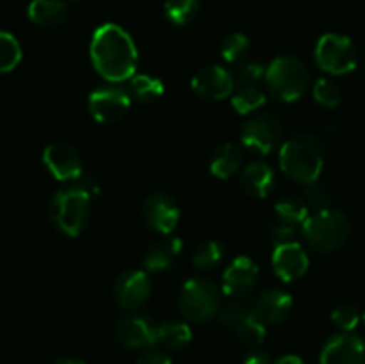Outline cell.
<instances>
[{
	"label": "cell",
	"instance_id": "obj_1",
	"mask_svg": "<svg viewBox=\"0 0 365 364\" xmlns=\"http://www.w3.org/2000/svg\"><path fill=\"white\" fill-rule=\"evenodd\" d=\"M93 68L107 82H123L135 75L138 49L125 29L116 24H106L95 31L89 45Z\"/></svg>",
	"mask_w": 365,
	"mask_h": 364
},
{
	"label": "cell",
	"instance_id": "obj_2",
	"mask_svg": "<svg viewBox=\"0 0 365 364\" xmlns=\"http://www.w3.org/2000/svg\"><path fill=\"white\" fill-rule=\"evenodd\" d=\"M327 146L323 139L312 132H299L280 146L278 163L291 181L302 186L319 181L323 173Z\"/></svg>",
	"mask_w": 365,
	"mask_h": 364
},
{
	"label": "cell",
	"instance_id": "obj_3",
	"mask_svg": "<svg viewBox=\"0 0 365 364\" xmlns=\"http://www.w3.org/2000/svg\"><path fill=\"white\" fill-rule=\"evenodd\" d=\"M351 225L342 211L327 207L309 214L302 225V236L307 245L319 253H331L348 243Z\"/></svg>",
	"mask_w": 365,
	"mask_h": 364
},
{
	"label": "cell",
	"instance_id": "obj_4",
	"mask_svg": "<svg viewBox=\"0 0 365 364\" xmlns=\"http://www.w3.org/2000/svg\"><path fill=\"white\" fill-rule=\"evenodd\" d=\"M91 213V196L84 189L73 188L61 189L50 200L48 214L53 227L64 236L77 238L84 232Z\"/></svg>",
	"mask_w": 365,
	"mask_h": 364
},
{
	"label": "cell",
	"instance_id": "obj_5",
	"mask_svg": "<svg viewBox=\"0 0 365 364\" xmlns=\"http://www.w3.org/2000/svg\"><path fill=\"white\" fill-rule=\"evenodd\" d=\"M310 74L307 64L294 56H280L267 66L266 84L274 98L282 102H294L305 95Z\"/></svg>",
	"mask_w": 365,
	"mask_h": 364
},
{
	"label": "cell",
	"instance_id": "obj_6",
	"mask_svg": "<svg viewBox=\"0 0 365 364\" xmlns=\"http://www.w3.org/2000/svg\"><path fill=\"white\" fill-rule=\"evenodd\" d=\"M221 289L207 277H192L182 285L178 309L191 323H207L221 309Z\"/></svg>",
	"mask_w": 365,
	"mask_h": 364
},
{
	"label": "cell",
	"instance_id": "obj_7",
	"mask_svg": "<svg viewBox=\"0 0 365 364\" xmlns=\"http://www.w3.org/2000/svg\"><path fill=\"white\" fill-rule=\"evenodd\" d=\"M314 56L317 66L330 75L351 74L359 64V50L355 43L348 36L335 32L321 36Z\"/></svg>",
	"mask_w": 365,
	"mask_h": 364
},
{
	"label": "cell",
	"instance_id": "obj_8",
	"mask_svg": "<svg viewBox=\"0 0 365 364\" xmlns=\"http://www.w3.org/2000/svg\"><path fill=\"white\" fill-rule=\"evenodd\" d=\"M282 136L284 128L278 116L271 113H260L245 123L241 131V143L250 152L267 156L280 145Z\"/></svg>",
	"mask_w": 365,
	"mask_h": 364
},
{
	"label": "cell",
	"instance_id": "obj_9",
	"mask_svg": "<svg viewBox=\"0 0 365 364\" xmlns=\"http://www.w3.org/2000/svg\"><path fill=\"white\" fill-rule=\"evenodd\" d=\"M132 98L127 89L118 86H103L91 91L88 98V111L98 123H114L127 116Z\"/></svg>",
	"mask_w": 365,
	"mask_h": 364
},
{
	"label": "cell",
	"instance_id": "obj_10",
	"mask_svg": "<svg viewBox=\"0 0 365 364\" xmlns=\"http://www.w3.org/2000/svg\"><path fill=\"white\" fill-rule=\"evenodd\" d=\"M157 328L159 325L146 314L128 313L116 321L114 335L125 350H146L157 343Z\"/></svg>",
	"mask_w": 365,
	"mask_h": 364
},
{
	"label": "cell",
	"instance_id": "obj_11",
	"mask_svg": "<svg viewBox=\"0 0 365 364\" xmlns=\"http://www.w3.org/2000/svg\"><path fill=\"white\" fill-rule=\"evenodd\" d=\"M141 218L146 227L160 236H170L180 220V207L177 200L164 191H155L145 198Z\"/></svg>",
	"mask_w": 365,
	"mask_h": 364
},
{
	"label": "cell",
	"instance_id": "obj_12",
	"mask_svg": "<svg viewBox=\"0 0 365 364\" xmlns=\"http://www.w3.org/2000/svg\"><path fill=\"white\" fill-rule=\"evenodd\" d=\"M113 296L121 309H141L152 296V280L148 273L143 270L123 271L114 282Z\"/></svg>",
	"mask_w": 365,
	"mask_h": 364
},
{
	"label": "cell",
	"instance_id": "obj_13",
	"mask_svg": "<svg viewBox=\"0 0 365 364\" xmlns=\"http://www.w3.org/2000/svg\"><path fill=\"white\" fill-rule=\"evenodd\" d=\"M43 163L59 182H77L84 175V164L77 150L68 143H50L43 150Z\"/></svg>",
	"mask_w": 365,
	"mask_h": 364
},
{
	"label": "cell",
	"instance_id": "obj_14",
	"mask_svg": "<svg viewBox=\"0 0 365 364\" xmlns=\"http://www.w3.org/2000/svg\"><path fill=\"white\" fill-rule=\"evenodd\" d=\"M191 88L198 98L205 102H220L227 96H232L235 89V81L232 71L220 64L205 66L192 77Z\"/></svg>",
	"mask_w": 365,
	"mask_h": 364
},
{
	"label": "cell",
	"instance_id": "obj_15",
	"mask_svg": "<svg viewBox=\"0 0 365 364\" xmlns=\"http://www.w3.org/2000/svg\"><path fill=\"white\" fill-rule=\"evenodd\" d=\"M259 280V266L250 257H235L223 273L221 291L234 300H241L253 291Z\"/></svg>",
	"mask_w": 365,
	"mask_h": 364
},
{
	"label": "cell",
	"instance_id": "obj_16",
	"mask_svg": "<svg viewBox=\"0 0 365 364\" xmlns=\"http://www.w3.org/2000/svg\"><path fill=\"white\" fill-rule=\"evenodd\" d=\"M321 364H365V339L351 332H342L324 343Z\"/></svg>",
	"mask_w": 365,
	"mask_h": 364
},
{
	"label": "cell",
	"instance_id": "obj_17",
	"mask_svg": "<svg viewBox=\"0 0 365 364\" xmlns=\"http://www.w3.org/2000/svg\"><path fill=\"white\" fill-rule=\"evenodd\" d=\"M273 270L277 277L284 282H292L302 278L309 270V256L299 243L291 241L274 246Z\"/></svg>",
	"mask_w": 365,
	"mask_h": 364
},
{
	"label": "cell",
	"instance_id": "obj_18",
	"mask_svg": "<svg viewBox=\"0 0 365 364\" xmlns=\"http://www.w3.org/2000/svg\"><path fill=\"white\" fill-rule=\"evenodd\" d=\"M292 296L280 288H271L259 296L255 314L264 325H278L291 314Z\"/></svg>",
	"mask_w": 365,
	"mask_h": 364
},
{
	"label": "cell",
	"instance_id": "obj_19",
	"mask_svg": "<svg viewBox=\"0 0 365 364\" xmlns=\"http://www.w3.org/2000/svg\"><path fill=\"white\" fill-rule=\"evenodd\" d=\"M239 186L252 198H266L273 191L274 186L273 168L269 164L262 163V161L250 163L248 166L242 168Z\"/></svg>",
	"mask_w": 365,
	"mask_h": 364
},
{
	"label": "cell",
	"instance_id": "obj_20",
	"mask_svg": "<svg viewBox=\"0 0 365 364\" xmlns=\"http://www.w3.org/2000/svg\"><path fill=\"white\" fill-rule=\"evenodd\" d=\"M182 250V239L177 236H166L160 241L152 243L143 256V266L148 271H164L171 268Z\"/></svg>",
	"mask_w": 365,
	"mask_h": 364
},
{
	"label": "cell",
	"instance_id": "obj_21",
	"mask_svg": "<svg viewBox=\"0 0 365 364\" xmlns=\"http://www.w3.org/2000/svg\"><path fill=\"white\" fill-rule=\"evenodd\" d=\"M27 14L38 27H59L68 16V4L64 0H32Z\"/></svg>",
	"mask_w": 365,
	"mask_h": 364
},
{
	"label": "cell",
	"instance_id": "obj_22",
	"mask_svg": "<svg viewBox=\"0 0 365 364\" xmlns=\"http://www.w3.org/2000/svg\"><path fill=\"white\" fill-rule=\"evenodd\" d=\"M242 164V153L235 143H223L217 146L210 159V173L217 178H230Z\"/></svg>",
	"mask_w": 365,
	"mask_h": 364
},
{
	"label": "cell",
	"instance_id": "obj_23",
	"mask_svg": "<svg viewBox=\"0 0 365 364\" xmlns=\"http://www.w3.org/2000/svg\"><path fill=\"white\" fill-rule=\"evenodd\" d=\"M127 91L138 103H153L164 95V84L160 79L148 74H139L128 79Z\"/></svg>",
	"mask_w": 365,
	"mask_h": 364
},
{
	"label": "cell",
	"instance_id": "obj_24",
	"mask_svg": "<svg viewBox=\"0 0 365 364\" xmlns=\"http://www.w3.org/2000/svg\"><path fill=\"white\" fill-rule=\"evenodd\" d=\"M191 339L192 330L185 321H166L157 328V343L173 352L189 346Z\"/></svg>",
	"mask_w": 365,
	"mask_h": 364
},
{
	"label": "cell",
	"instance_id": "obj_25",
	"mask_svg": "<svg viewBox=\"0 0 365 364\" xmlns=\"http://www.w3.org/2000/svg\"><path fill=\"white\" fill-rule=\"evenodd\" d=\"M309 211L310 209L305 200H303V196L284 195L274 203V214H277L274 220L285 221V223L296 225V227L302 228V225L309 218Z\"/></svg>",
	"mask_w": 365,
	"mask_h": 364
},
{
	"label": "cell",
	"instance_id": "obj_26",
	"mask_svg": "<svg viewBox=\"0 0 365 364\" xmlns=\"http://www.w3.org/2000/svg\"><path fill=\"white\" fill-rule=\"evenodd\" d=\"M267 102V95L260 86H237L232 93V107L239 114H252L262 109Z\"/></svg>",
	"mask_w": 365,
	"mask_h": 364
},
{
	"label": "cell",
	"instance_id": "obj_27",
	"mask_svg": "<svg viewBox=\"0 0 365 364\" xmlns=\"http://www.w3.org/2000/svg\"><path fill=\"white\" fill-rule=\"evenodd\" d=\"M255 314V307L250 305L245 300H232L230 303L223 305L217 313V321L223 328L235 332L241 325H245L246 321L252 320Z\"/></svg>",
	"mask_w": 365,
	"mask_h": 364
},
{
	"label": "cell",
	"instance_id": "obj_28",
	"mask_svg": "<svg viewBox=\"0 0 365 364\" xmlns=\"http://www.w3.org/2000/svg\"><path fill=\"white\" fill-rule=\"evenodd\" d=\"M225 256V246L223 243L216 241V239H207V241L200 243L196 246V250L192 252V264H195L196 270L209 271L214 270L221 264Z\"/></svg>",
	"mask_w": 365,
	"mask_h": 364
},
{
	"label": "cell",
	"instance_id": "obj_29",
	"mask_svg": "<svg viewBox=\"0 0 365 364\" xmlns=\"http://www.w3.org/2000/svg\"><path fill=\"white\" fill-rule=\"evenodd\" d=\"M200 11V0H166L164 18L177 27L191 24Z\"/></svg>",
	"mask_w": 365,
	"mask_h": 364
},
{
	"label": "cell",
	"instance_id": "obj_30",
	"mask_svg": "<svg viewBox=\"0 0 365 364\" xmlns=\"http://www.w3.org/2000/svg\"><path fill=\"white\" fill-rule=\"evenodd\" d=\"M250 50H252V43H250L248 36L242 32H234L221 43V57L234 66L248 61Z\"/></svg>",
	"mask_w": 365,
	"mask_h": 364
},
{
	"label": "cell",
	"instance_id": "obj_31",
	"mask_svg": "<svg viewBox=\"0 0 365 364\" xmlns=\"http://www.w3.org/2000/svg\"><path fill=\"white\" fill-rule=\"evenodd\" d=\"M21 61V46L13 34L0 31V74L13 71Z\"/></svg>",
	"mask_w": 365,
	"mask_h": 364
},
{
	"label": "cell",
	"instance_id": "obj_32",
	"mask_svg": "<svg viewBox=\"0 0 365 364\" xmlns=\"http://www.w3.org/2000/svg\"><path fill=\"white\" fill-rule=\"evenodd\" d=\"M267 66L260 61H245L237 64L234 70L235 88L237 86H260V82L266 81Z\"/></svg>",
	"mask_w": 365,
	"mask_h": 364
},
{
	"label": "cell",
	"instance_id": "obj_33",
	"mask_svg": "<svg viewBox=\"0 0 365 364\" xmlns=\"http://www.w3.org/2000/svg\"><path fill=\"white\" fill-rule=\"evenodd\" d=\"M314 100H316L319 106L328 107V109H334L341 103L342 100V89L331 79H317L316 84L312 88Z\"/></svg>",
	"mask_w": 365,
	"mask_h": 364
},
{
	"label": "cell",
	"instance_id": "obj_34",
	"mask_svg": "<svg viewBox=\"0 0 365 364\" xmlns=\"http://www.w3.org/2000/svg\"><path fill=\"white\" fill-rule=\"evenodd\" d=\"M234 334L242 345L250 346V348H257V346L262 345L264 339H266V325H264L259 318L253 316L252 320H248L245 325H241Z\"/></svg>",
	"mask_w": 365,
	"mask_h": 364
},
{
	"label": "cell",
	"instance_id": "obj_35",
	"mask_svg": "<svg viewBox=\"0 0 365 364\" xmlns=\"http://www.w3.org/2000/svg\"><path fill=\"white\" fill-rule=\"evenodd\" d=\"M330 320L339 330L351 332L359 327L362 316H360L359 309L355 305H351V303H341V305H337L331 310Z\"/></svg>",
	"mask_w": 365,
	"mask_h": 364
},
{
	"label": "cell",
	"instance_id": "obj_36",
	"mask_svg": "<svg viewBox=\"0 0 365 364\" xmlns=\"http://www.w3.org/2000/svg\"><path fill=\"white\" fill-rule=\"evenodd\" d=\"M302 196L307 202V206H309V209L312 211H321L327 209V207H331L330 191H328V188H324L323 184H319V181L303 186Z\"/></svg>",
	"mask_w": 365,
	"mask_h": 364
},
{
	"label": "cell",
	"instance_id": "obj_37",
	"mask_svg": "<svg viewBox=\"0 0 365 364\" xmlns=\"http://www.w3.org/2000/svg\"><path fill=\"white\" fill-rule=\"evenodd\" d=\"M302 232V228L296 227V225L285 223V221L274 220L273 227H271L269 234H271V241H273L274 246L284 245V243H291L294 241L296 234Z\"/></svg>",
	"mask_w": 365,
	"mask_h": 364
},
{
	"label": "cell",
	"instance_id": "obj_38",
	"mask_svg": "<svg viewBox=\"0 0 365 364\" xmlns=\"http://www.w3.org/2000/svg\"><path fill=\"white\" fill-rule=\"evenodd\" d=\"M135 364H171V359L164 350L150 346L138 357Z\"/></svg>",
	"mask_w": 365,
	"mask_h": 364
},
{
	"label": "cell",
	"instance_id": "obj_39",
	"mask_svg": "<svg viewBox=\"0 0 365 364\" xmlns=\"http://www.w3.org/2000/svg\"><path fill=\"white\" fill-rule=\"evenodd\" d=\"M242 364H273V359H271V355L266 350L253 348L252 352L245 357V363Z\"/></svg>",
	"mask_w": 365,
	"mask_h": 364
},
{
	"label": "cell",
	"instance_id": "obj_40",
	"mask_svg": "<svg viewBox=\"0 0 365 364\" xmlns=\"http://www.w3.org/2000/svg\"><path fill=\"white\" fill-rule=\"evenodd\" d=\"M273 364H305V363H303L302 357L298 355H284L278 360H274Z\"/></svg>",
	"mask_w": 365,
	"mask_h": 364
},
{
	"label": "cell",
	"instance_id": "obj_41",
	"mask_svg": "<svg viewBox=\"0 0 365 364\" xmlns=\"http://www.w3.org/2000/svg\"><path fill=\"white\" fill-rule=\"evenodd\" d=\"M50 364H86V363L82 359H78V357H57V359L52 360Z\"/></svg>",
	"mask_w": 365,
	"mask_h": 364
},
{
	"label": "cell",
	"instance_id": "obj_42",
	"mask_svg": "<svg viewBox=\"0 0 365 364\" xmlns=\"http://www.w3.org/2000/svg\"><path fill=\"white\" fill-rule=\"evenodd\" d=\"M362 320H364V323H365V313H364V316H362Z\"/></svg>",
	"mask_w": 365,
	"mask_h": 364
}]
</instances>
